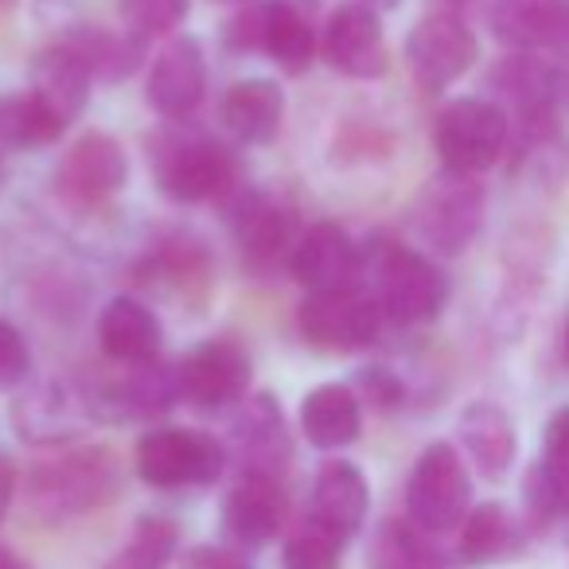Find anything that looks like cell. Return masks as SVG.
Masks as SVG:
<instances>
[{
    "label": "cell",
    "mask_w": 569,
    "mask_h": 569,
    "mask_svg": "<svg viewBox=\"0 0 569 569\" xmlns=\"http://www.w3.org/2000/svg\"><path fill=\"white\" fill-rule=\"evenodd\" d=\"M472 511V476L449 441H433L413 460L406 483V515L426 535H449Z\"/></svg>",
    "instance_id": "obj_2"
},
{
    "label": "cell",
    "mask_w": 569,
    "mask_h": 569,
    "mask_svg": "<svg viewBox=\"0 0 569 569\" xmlns=\"http://www.w3.org/2000/svg\"><path fill=\"white\" fill-rule=\"evenodd\" d=\"M561 348H566V367H569V317H566V336H561Z\"/></svg>",
    "instance_id": "obj_40"
},
{
    "label": "cell",
    "mask_w": 569,
    "mask_h": 569,
    "mask_svg": "<svg viewBox=\"0 0 569 569\" xmlns=\"http://www.w3.org/2000/svg\"><path fill=\"white\" fill-rule=\"evenodd\" d=\"M379 309L398 325H429L449 305V277L433 258L406 246H387L379 253Z\"/></svg>",
    "instance_id": "obj_6"
},
{
    "label": "cell",
    "mask_w": 569,
    "mask_h": 569,
    "mask_svg": "<svg viewBox=\"0 0 569 569\" xmlns=\"http://www.w3.org/2000/svg\"><path fill=\"white\" fill-rule=\"evenodd\" d=\"M0 569H28V566L9 550V546H0Z\"/></svg>",
    "instance_id": "obj_38"
},
{
    "label": "cell",
    "mask_w": 569,
    "mask_h": 569,
    "mask_svg": "<svg viewBox=\"0 0 569 569\" xmlns=\"http://www.w3.org/2000/svg\"><path fill=\"white\" fill-rule=\"evenodd\" d=\"M320 56L332 71L348 79H379L390 67V48L382 20L371 4L348 0L328 17L325 36H320Z\"/></svg>",
    "instance_id": "obj_9"
},
{
    "label": "cell",
    "mask_w": 569,
    "mask_h": 569,
    "mask_svg": "<svg viewBox=\"0 0 569 569\" xmlns=\"http://www.w3.org/2000/svg\"><path fill=\"white\" fill-rule=\"evenodd\" d=\"M203 90H207V59L199 40H191V36L168 40L157 51V59H152L149 90H144L149 106L160 118L180 121L203 102Z\"/></svg>",
    "instance_id": "obj_13"
},
{
    "label": "cell",
    "mask_w": 569,
    "mask_h": 569,
    "mask_svg": "<svg viewBox=\"0 0 569 569\" xmlns=\"http://www.w3.org/2000/svg\"><path fill=\"white\" fill-rule=\"evenodd\" d=\"M542 465L546 472L553 476L561 491V503H566V515H569V406H561L550 421H546V437H542Z\"/></svg>",
    "instance_id": "obj_33"
},
{
    "label": "cell",
    "mask_w": 569,
    "mask_h": 569,
    "mask_svg": "<svg viewBox=\"0 0 569 569\" xmlns=\"http://www.w3.org/2000/svg\"><path fill=\"white\" fill-rule=\"evenodd\" d=\"M157 180L160 191L176 203H203L230 188L234 160L207 137H180L157 152Z\"/></svg>",
    "instance_id": "obj_10"
},
{
    "label": "cell",
    "mask_w": 569,
    "mask_h": 569,
    "mask_svg": "<svg viewBox=\"0 0 569 569\" xmlns=\"http://www.w3.org/2000/svg\"><path fill=\"white\" fill-rule=\"evenodd\" d=\"M90 82H94L90 67L82 63V59L74 56L71 48L56 43V48L40 51V59H36L32 90H28V94L40 102V110L48 113V118L56 121L59 129H67L82 110H87Z\"/></svg>",
    "instance_id": "obj_19"
},
{
    "label": "cell",
    "mask_w": 569,
    "mask_h": 569,
    "mask_svg": "<svg viewBox=\"0 0 569 569\" xmlns=\"http://www.w3.org/2000/svg\"><path fill=\"white\" fill-rule=\"evenodd\" d=\"M176 546H180V527L160 515H144L137 519L129 542L102 569H164L176 558Z\"/></svg>",
    "instance_id": "obj_30"
},
{
    "label": "cell",
    "mask_w": 569,
    "mask_h": 569,
    "mask_svg": "<svg viewBox=\"0 0 569 569\" xmlns=\"http://www.w3.org/2000/svg\"><path fill=\"white\" fill-rule=\"evenodd\" d=\"M367 561H371V569H449L445 553L433 546V535L418 530L410 519L382 522Z\"/></svg>",
    "instance_id": "obj_28"
},
{
    "label": "cell",
    "mask_w": 569,
    "mask_h": 569,
    "mask_svg": "<svg viewBox=\"0 0 569 569\" xmlns=\"http://www.w3.org/2000/svg\"><path fill=\"white\" fill-rule=\"evenodd\" d=\"M98 343L118 367H149L160 351V320L133 297H113L98 317Z\"/></svg>",
    "instance_id": "obj_21"
},
{
    "label": "cell",
    "mask_w": 569,
    "mask_h": 569,
    "mask_svg": "<svg viewBox=\"0 0 569 569\" xmlns=\"http://www.w3.org/2000/svg\"><path fill=\"white\" fill-rule=\"evenodd\" d=\"M491 32L515 51H558L569 59V0H496Z\"/></svg>",
    "instance_id": "obj_18"
},
{
    "label": "cell",
    "mask_w": 569,
    "mask_h": 569,
    "mask_svg": "<svg viewBox=\"0 0 569 569\" xmlns=\"http://www.w3.org/2000/svg\"><path fill=\"white\" fill-rule=\"evenodd\" d=\"M457 437L465 445L468 460L476 465V472L483 480H503L511 472L515 457H519V433H515V421L503 406L496 402H472L465 406L457 421Z\"/></svg>",
    "instance_id": "obj_20"
},
{
    "label": "cell",
    "mask_w": 569,
    "mask_h": 569,
    "mask_svg": "<svg viewBox=\"0 0 569 569\" xmlns=\"http://www.w3.org/2000/svg\"><path fill=\"white\" fill-rule=\"evenodd\" d=\"M483 222V183L476 176H460L445 168L441 176L426 183L418 207H413V227L418 238L441 258H457L472 246Z\"/></svg>",
    "instance_id": "obj_5"
},
{
    "label": "cell",
    "mask_w": 569,
    "mask_h": 569,
    "mask_svg": "<svg viewBox=\"0 0 569 569\" xmlns=\"http://www.w3.org/2000/svg\"><path fill=\"white\" fill-rule=\"evenodd\" d=\"M301 429L317 449H348L363 433V402L343 382H320L301 402Z\"/></svg>",
    "instance_id": "obj_22"
},
{
    "label": "cell",
    "mask_w": 569,
    "mask_h": 569,
    "mask_svg": "<svg viewBox=\"0 0 569 569\" xmlns=\"http://www.w3.org/2000/svg\"><path fill=\"white\" fill-rule=\"evenodd\" d=\"M219 118L238 141L269 144L281 133L284 121V94L269 79H242L222 94Z\"/></svg>",
    "instance_id": "obj_23"
},
{
    "label": "cell",
    "mask_w": 569,
    "mask_h": 569,
    "mask_svg": "<svg viewBox=\"0 0 569 569\" xmlns=\"http://www.w3.org/2000/svg\"><path fill=\"white\" fill-rule=\"evenodd\" d=\"M176 390L199 410L234 406L250 390V356L234 340H211L176 367Z\"/></svg>",
    "instance_id": "obj_11"
},
{
    "label": "cell",
    "mask_w": 569,
    "mask_h": 569,
    "mask_svg": "<svg viewBox=\"0 0 569 569\" xmlns=\"http://www.w3.org/2000/svg\"><path fill=\"white\" fill-rule=\"evenodd\" d=\"M340 550H343L340 538H332L328 530L305 522V527L284 542L281 558H284V569H336Z\"/></svg>",
    "instance_id": "obj_32"
},
{
    "label": "cell",
    "mask_w": 569,
    "mask_h": 569,
    "mask_svg": "<svg viewBox=\"0 0 569 569\" xmlns=\"http://www.w3.org/2000/svg\"><path fill=\"white\" fill-rule=\"evenodd\" d=\"M28 371H32V351H28L24 336L9 320H0V390L20 387Z\"/></svg>",
    "instance_id": "obj_34"
},
{
    "label": "cell",
    "mask_w": 569,
    "mask_h": 569,
    "mask_svg": "<svg viewBox=\"0 0 569 569\" xmlns=\"http://www.w3.org/2000/svg\"><path fill=\"white\" fill-rule=\"evenodd\" d=\"M214 4H246V0H214Z\"/></svg>",
    "instance_id": "obj_41"
},
{
    "label": "cell",
    "mask_w": 569,
    "mask_h": 569,
    "mask_svg": "<svg viewBox=\"0 0 569 569\" xmlns=\"http://www.w3.org/2000/svg\"><path fill=\"white\" fill-rule=\"evenodd\" d=\"M289 273L309 289V293H328V289H351L359 273V250L340 222H317L293 246Z\"/></svg>",
    "instance_id": "obj_15"
},
{
    "label": "cell",
    "mask_w": 569,
    "mask_h": 569,
    "mask_svg": "<svg viewBox=\"0 0 569 569\" xmlns=\"http://www.w3.org/2000/svg\"><path fill=\"white\" fill-rule=\"evenodd\" d=\"M137 476L149 488H207L227 468V449L203 429H152L137 441Z\"/></svg>",
    "instance_id": "obj_4"
},
{
    "label": "cell",
    "mask_w": 569,
    "mask_h": 569,
    "mask_svg": "<svg viewBox=\"0 0 569 569\" xmlns=\"http://www.w3.org/2000/svg\"><path fill=\"white\" fill-rule=\"evenodd\" d=\"M284 511H289V499H284L277 476L242 472V480L234 483V491L222 503V538L238 553L261 550L284 527Z\"/></svg>",
    "instance_id": "obj_12"
},
{
    "label": "cell",
    "mask_w": 569,
    "mask_h": 569,
    "mask_svg": "<svg viewBox=\"0 0 569 569\" xmlns=\"http://www.w3.org/2000/svg\"><path fill=\"white\" fill-rule=\"evenodd\" d=\"M519 550V522L503 503H480L460 522L457 553L468 566H491Z\"/></svg>",
    "instance_id": "obj_26"
},
{
    "label": "cell",
    "mask_w": 569,
    "mask_h": 569,
    "mask_svg": "<svg viewBox=\"0 0 569 569\" xmlns=\"http://www.w3.org/2000/svg\"><path fill=\"white\" fill-rule=\"evenodd\" d=\"M129 180V157L110 133H87L67 149L59 183L79 203H106Z\"/></svg>",
    "instance_id": "obj_17"
},
{
    "label": "cell",
    "mask_w": 569,
    "mask_h": 569,
    "mask_svg": "<svg viewBox=\"0 0 569 569\" xmlns=\"http://www.w3.org/2000/svg\"><path fill=\"white\" fill-rule=\"evenodd\" d=\"M359 390H363L367 402L379 406V410H395V406L402 402V382L390 371H382V367H371V371L359 375ZM363 398H359V402H363Z\"/></svg>",
    "instance_id": "obj_35"
},
{
    "label": "cell",
    "mask_w": 569,
    "mask_h": 569,
    "mask_svg": "<svg viewBox=\"0 0 569 569\" xmlns=\"http://www.w3.org/2000/svg\"><path fill=\"white\" fill-rule=\"evenodd\" d=\"M121 491L118 457L102 445L63 449L28 472V507L40 522H71L113 503Z\"/></svg>",
    "instance_id": "obj_1"
},
{
    "label": "cell",
    "mask_w": 569,
    "mask_h": 569,
    "mask_svg": "<svg viewBox=\"0 0 569 569\" xmlns=\"http://www.w3.org/2000/svg\"><path fill=\"white\" fill-rule=\"evenodd\" d=\"M367 511H371V488H367L363 468L351 460H325L312 483V527L348 542L363 530Z\"/></svg>",
    "instance_id": "obj_14"
},
{
    "label": "cell",
    "mask_w": 569,
    "mask_h": 569,
    "mask_svg": "<svg viewBox=\"0 0 569 569\" xmlns=\"http://www.w3.org/2000/svg\"><path fill=\"white\" fill-rule=\"evenodd\" d=\"M118 12L126 20L129 36L152 40V36H168L188 20L191 0H118Z\"/></svg>",
    "instance_id": "obj_31"
},
{
    "label": "cell",
    "mask_w": 569,
    "mask_h": 569,
    "mask_svg": "<svg viewBox=\"0 0 569 569\" xmlns=\"http://www.w3.org/2000/svg\"><path fill=\"white\" fill-rule=\"evenodd\" d=\"M371 9H395V4H402V0H367Z\"/></svg>",
    "instance_id": "obj_39"
},
{
    "label": "cell",
    "mask_w": 569,
    "mask_h": 569,
    "mask_svg": "<svg viewBox=\"0 0 569 569\" xmlns=\"http://www.w3.org/2000/svg\"><path fill=\"white\" fill-rule=\"evenodd\" d=\"M234 238L238 250L250 266L266 269L281 258H293V219L266 196H253L242 203L234 219Z\"/></svg>",
    "instance_id": "obj_24"
},
{
    "label": "cell",
    "mask_w": 569,
    "mask_h": 569,
    "mask_svg": "<svg viewBox=\"0 0 569 569\" xmlns=\"http://www.w3.org/2000/svg\"><path fill=\"white\" fill-rule=\"evenodd\" d=\"M63 48H71L74 56L82 59V63L90 67V74L102 82H121L129 79V74L141 67V56H144V40H137V36H113L106 32V28H74V32H67Z\"/></svg>",
    "instance_id": "obj_27"
},
{
    "label": "cell",
    "mask_w": 569,
    "mask_h": 569,
    "mask_svg": "<svg viewBox=\"0 0 569 569\" xmlns=\"http://www.w3.org/2000/svg\"><path fill=\"white\" fill-rule=\"evenodd\" d=\"M301 336L317 351H332V356H348V351H363L379 340L382 309L367 293L351 289H328V293H309L297 312Z\"/></svg>",
    "instance_id": "obj_7"
},
{
    "label": "cell",
    "mask_w": 569,
    "mask_h": 569,
    "mask_svg": "<svg viewBox=\"0 0 569 569\" xmlns=\"http://www.w3.org/2000/svg\"><path fill=\"white\" fill-rule=\"evenodd\" d=\"M188 569H250V561L230 546H199L188 553Z\"/></svg>",
    "instance_id": "obj_36"
},
{
    "label": "cell",
    "mask_w": 569,
    "mask_h": 569,
    "mask_svg": "<svg viewBox=\"0 0 569 569\" xmlns=\"http://www.w3.org/2000/svg\"><path fill=\"white\" fill-rule=\"evenodd\" d=\"M476 59H480V43L457 12H429L413 24L410 40H406V63H410L418 87L429 94L449 90L457 79H465Z\"/></svg>",
    "instance_id": "obj_8"
},
{
    "label": "cell",
    "mask_w": 569,
    "mask_h": 569,
    "mask_svg": "<svg viewBox=\"0 0 569 569\" xmlns=\"http://www.w3.org/2000/svg\"><path fill=\"white\" fill-rule=\"evenodd\" d=\"M230 441L242 457V472L277 476L281 480L284 465L293 457V441L284 429L281 406L269 395H253L242 402V410L230 418Z\"/></svg>",
    "instance_id": "obj_16"
},
{
    "label": "cell",
    "mask_w": 569,
    "mask_h": 569,
    "mask_svg": "<svg viewBox=\"0 0 569 569\" xmlns=\"http://www.w3.org/2000/svg\"><path fill=\"white\" fill-rule=\"evenodd\" d=\"M12 499H17V465L9 457H0V522L9 515Z\"/></svg>",
    "instance_id": "obj_37"
},
{
    "label": "cell",
    "mask_w": 569,
    "mask_h": 569,
    "mask_svg": "<svg viewBox=\"0 0 569 569\" xmlns=\"http://www.w3.org/2000/svg\"><path fill=\"white\" fill-rule=\"evenodd\" d=\"M17 429L32 445H59L79 433V406L63 390L48 387L17 402Z\"/></svg>",
    "instance_id": "obj_29"
},
{
    "label": "cell",
    "mask_w": 569,
    "mask_h": 569,
    "mask_svg": "<svg viewBox=\"0 0 569 569\" xmlns=\"http://www.w3.org/2000/svg\"><path fill=\"white\" fill-rule=\"evenodd\" d=\"M566 106H569V82H566Z\"/></svg>",
    "instance_id": "obj_42"
},
{
    "label": "cell",
    "mask_w": 569,
    "mask_h": 569,
    "mask_svg": "<svg viewBox=\"0 0 569 569\" xmlns=\"http://www.w3.org/2000/svg\"><path fill=\"white\" fill-rule=\"evenodd\" d=\"M258 51H266L284 74H305L317 59V36L289 0H266Z\"/></svg>",
    "instance_id": "obj_25"
},
{
    "label": "cell",
    "mask_w": 569,
    "mask_h": 569,
    "mask_svg": "<svg viewBox=\"0 0 569 569\" xmlns=\"http://www.w3.org/2000/svg\"><path fill=\"white\" fill-rule=\"evenodd\" d=\"M511 118L491 98H457L437 113L433 144L449 172L480 176L507 152Z\"/></svg>",
    "instance_id": "obj_3"
}]
</instances>
